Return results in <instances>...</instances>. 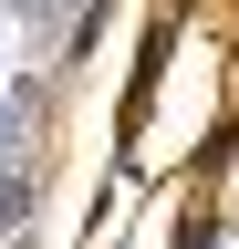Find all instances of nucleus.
<instances>
[{"label": "nucleus", "instance_id": "f257e3e1", "mask_svg": "<svg viewBox=\"0 0 239 249\" xmlns=\"http://www.w3.org/2000/svg\"><path fill=\"white\" fill-rule=\"evenodd\" d=\"M21 145H32V93H0V166H21Z\"/></svg>", "mask_w": 239, "mask_h": 249}]
</instances>
